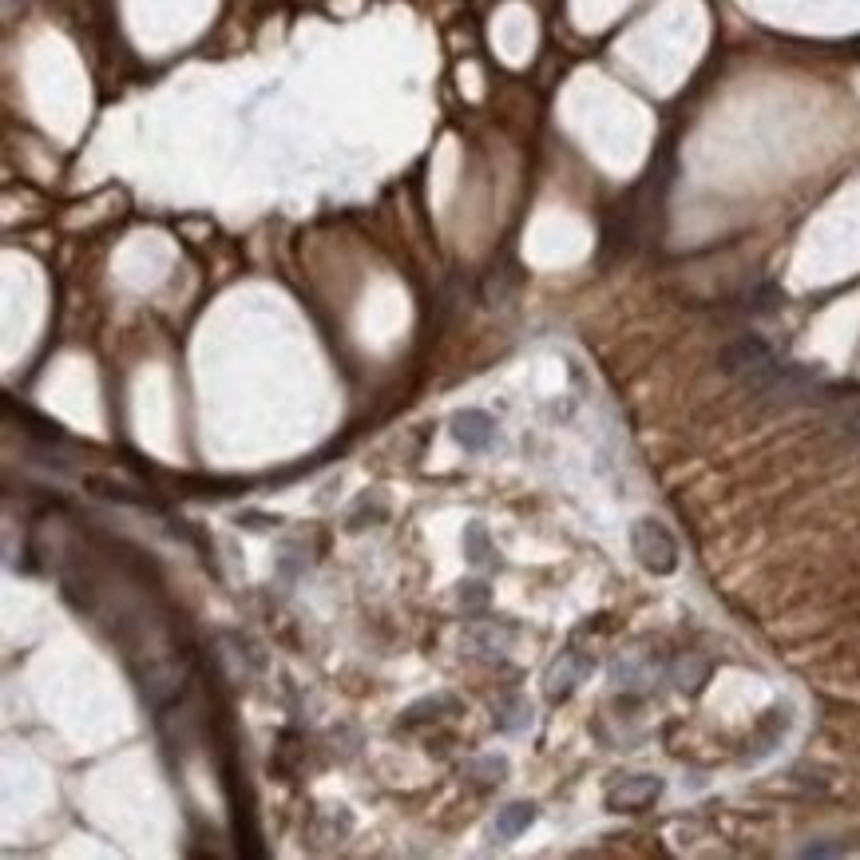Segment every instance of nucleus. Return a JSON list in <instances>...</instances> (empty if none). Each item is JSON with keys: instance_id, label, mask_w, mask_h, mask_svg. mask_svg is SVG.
Returning <instances> with one entry per match:
<instances>
[{"instance_id": "2", "label": "nucleus", "mask_w": 860, "mask_h": 860, "mask_svg": "<svg viewBox=\"0 0 860 860\" xmlns=\"http://www.w3.org/2000/svg\"><path fill=\"white\" fill-rule=\"evenodd\" d=\"M631 551L650 575H674L678 571V539L658 520H639L631 528Z\"/></svg>"}, {"instance_id": "3", "label": "nucleus", "mask_w": 860, "mask_h": 860, "mask_svg": "<svg viewBox=\"0 0 860 860\" xmlns=\"http://www.w3.org/2000/svg\"><path fill=\"white\" fill-rule=\"evenodd\" d=\"M658 793H662V777H654V773H635V777H623L619 785L607 789V809H615V813H635V809H646Z\"/></svg>"}, {"instance_id": "9", "label": "nucleus", "mask_w": 860, "mask_h": 860, "mask_svg": "<svg viewBox=\"0 0 860 860\" xmlns=\"http://www.w3.org/2000/svg\"><path fill=\"white\" fill-rule=\"evenodd\" d=\"M801 857H841V849L837 845H805Z\"/></svg>"}, {"instance_id": "4", "label": "nucleus", "mask_w": 860, "mask_h": 860, "mask_svg": "<svg viewBox=\"0 0 860 860\" xmlns=\"http://www.w3.org/2000/svg\"><path fill=\"white\" fill-rule=\"evenodd\" d=\"M452 436H456V444L464 452H484L492 444V436H496V421L488 413H480V409H464L452 421Z\"/></svg>"}, {"instance_id": "8", "label": "nucleus", "mask_w": 860, "mask_h": 860, "mask_svg": "<svg viewBox=\"0 0 860 860\" xmlns=\"http://www.w3.org/2000/svg\"><path fill=\"white\" fill-rule=\"evenodd\" d=\"M841 429L849 432V440H857V444H860V405L845 409V417H841Z\"/></svg>"}, {"instance_id": "7", "label": "nucleus", "mask_w": 860, "mask_h": 860, "mask_svg": "<svg viewBox=\"0 0 860 860\" xmlns=\"http://www.w3.org/2000/svg\"><path fill=\"white\" fill-rule=\"evenodd\" d=\"M464 547H468V559H472L476 567L492 563V547H488V539H484V528H468V536H464Z\"/></svg>"}, {"instance_id": "5", "label": "nucleus", "mask_w": 860, "mask_h": 860, "mask_svg": "<svg viewBox=\"0 0 860 860\" xmlns=\"http://www.w3.org/2000/svg\"><path fill=\"white\" fill-rule=\"evenodd\" d=\"M587 670H591V666H587V658H579L575 650H567V654L547 670V698H555V702H559V698H567V694L583 682V674H587Z\"/></svg>"}, {"instance_id": "1", "label": "nucleus", "mask_w": 860, "mask_h": 860, "mask_svg": "<svg viewBox=\"0 0 860 860\" xmlns=\"http://www.w3.org/2000/svg\"><path fill=\"white\" fill-rule=\"evenodd\" d=\"M722 369L730 377H738L750 393L765 397V389L777 381V373L785 369V357H777V349L757 337V333H742L722 349Z\"/></svg>"}, {"instance_id": "6", "label": "nucleus", "mask_w": 860, "mask_h": 860, "mask_svg": "<svg viewBox=\"0 0 860 860\" xmlns=\"http://www.w3.org/2000/svg\"><path fill=\"white\" fill-rule=\"evenodd\" d=\"M532 821H536V805H524V801L504 805V809L496 813L492 837H496V841H516L520 833H528V825H532Z\"/></svg>"}]
</instances>
